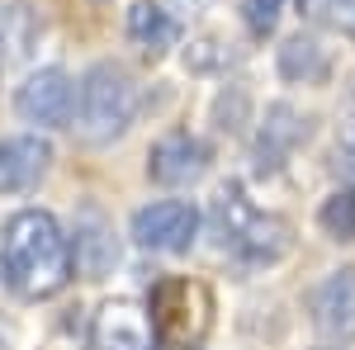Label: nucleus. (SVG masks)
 <instances>
[{
  "instance_id": "a211bd4d",
  "label": "nucleus",
  "mask_w": 355,
  "mask_h": 350,
  "mask_svg": "<svg viewBox=\"0 0 355 350\" xmlns=\"http://www.w3.org/2000/svg\"><path fill=\"white\" fill-rule=\"evenodd\" d=\"M232 62H237V48L227 38H218V33H199L185 48V67L190 71H227Z\"/></svg>"
},
{
  "instance_id": "20e7f679",
  "label": "nucleus",
  "mask_w": 355,
  "mask_h": 350,
  "mask_svg": "<svg viewBox=\"0 0 355 350\" xmlns=\"http://www.w3.org/2000/svg\"><path fill=\"white\" fill-rule=\"evenodd\" d=\"M199 237V209L185 199H157L133 213V242L157 256H185Z\"/></svg>"
},
{
  "instance_id": "4468645a",
  "label": "nucleus",
  "mask_w": 355,
  "mask_h": 350,
  "mask_svg": "<svg viewBox=\"0 0 355 350\" xmlns=\"http://www.w3.org/2000/svg\"><path fill=\"white\" fill-rule=\"evenodd\" d=\"M128 38H133V48L142 57H166L175 43H180V24L166 15L162 5H152V0H137L133 10H128Z\"/></svg>"
},
{
  "instance_id": "4be33fe9",
  "label": "nucleus",
  "mask_w": 355,
  "mask_h": 350,
  "mask_svg": "<svg viewBox=\"0 0 355 350\" xmlns=\"http://www.w3.org/2000/svg\"><path fill=\"white\" fill-rule=\"evenodd\" d=\"M331 166H336V175H346V180L355 185V137H341V147H336Z\"/></svg>"
},
{
  "instance_id": "5701e85b",
  "label": "nucleus",
  "mask_w": 355,
  "mask_h": 350,
  "mask_svg": "<svg viewBox=\"0 0 355 350\" xmlns=\"http://www.w3.org/2000/svg\"><path fill=\"white\" fill-rule=\"evenodd\" d=\"M341 123H346V137H355V85L346 95V105H341Z\"/></svg>"
},
{
  "instance_id": "423d86ee",
  "label": "nucleus",
  "mask_w": 355,
  "mask_h": 350,
  "mask_svg": "<svg viewBox=\"0 0 355 350\" xmlns=\"http://www.w3.org/2000/svg\"><path fill=\"white\" fill-rule=\"evenodd\" d=\"M209 170V147L199 142L194 133L185 128H171L152 142V152H147V175L166 189H185L194 185L199 175Z\"/></svg>"
},
{
  "instance_id": "ddd939ff",
  "label": "nucleus",
  "mask_w": 355,
  "mask_h": 350,
  "mask_svg": "<svg viewBox=\"0 0 355 350\" xmlns=\"http://www.w3.org/2000/svg\"><path fill=\"white\" fill-rule=\"evenodd\" d=\"M256 213H261V209L246 199V189L237 185V180H227V185L214 194V204H209V237H214V246H218V251H232L237 237L246 232V222Z\"/></svg>"
},
{
  "instance_id": "393cba45",
  "label": "nucleus",
  "mask_w": 355,
  "mask_h": 350,
  "mask_svg": "<svg viewBox=\"0 0 355 350\" xmlns=\"http://www.w3.org/2000/svg\"><path fill=\"white\" fill-rule=\"evenodd\" d=\"M0 336H5V326H0Z\"/></svg>"
},
{
  "instance_id": "2eb2a0df",
  "label": "nucleus",
  "mask_w": 355,
  "mask_h": 350,
  "mask_svg": "<svg viewBox=\"0 0 355 350\" xmlns=\"http://www.w3.org/2000/svg\"><path fill=\"white\" fill-rule=\"evenodd\" d=\"M279 76L289 85H322L331 76V57L313 33H294L279 48Z\"/></svg>"
},
{
  "instance_id": "6e6552de",
  "label": "nucleus",
  "mask_w": 355,
  "mask_h": 350,
  "mask_svg": "<svg viewBox=\"0 0 355 350\" xmlns=\"http://www.w3.org/2000/svg\"><path fill=\"white\" fill-rule=\"evenodd\" d=\"M308 317L327 341H355V265L331 270L308 298Z\"/></svg>"
},
{
  "instance_id": "9d476101",
  "label": "nucleus",
  "mask_w": 355,
  "mask_h": 350,
  "mask_svg": "<svg viewBox=\"0 0 355 350\" xmlns=\"http://www.w3.org/2000/svg\"><path fill=\"white\" fill-rule=\"evenodd\" d=\"M53 166V147L38 133L0 137V194H24L33 189Z\"/></svg>"
},
{
  "instance_id": "6ab92c4d",
  "label": "nucleus",
  "mask_w": 355,
  "mask_h": 350,
  "mask_svg": "<svg viewBox=\"0 0 355 350\" xmlns=\"http://www.w3.org/2000/svg\"><path fill=\"white\" fill-rule=\"evenodd\" d=\"M33 38H38V24H33V15H28V5H10V10L0 15V43H5V62H10V57H24Z\"/></svg>"
},
{
  "instance_id": "412c9836",
  "label": "nucleus",
  "mask_w": 355,
  "mask_h": 350,
  "mask_svg": "<svg viewBox=\"0 0 355 350\" xmlns=\"http://www.w3.org/2000/svg\"><path fill=\"white\" fill-rule=\"evenodd\" d=\"M214 119H218V128L223 133H237L246 123V90L242 85H227L218 95V105H214Z\"/></svg>"
},
{
  "instance_id": "0eeeda50",
  "label": "nucleus",
  "mask_w": 355,
  "mask_h": 350,
  "mask_svg": "<svg viewBox=\"0 0 355 350\" xmlns=\"http://www.w3.org/2000/svg\"><path fill=\"white\" fill-rule=\"evenodd\" d=\"M85 350H157L152 326H147V308L133 298H110L90 322Z\"/></svg>"
},
{
  "instance_id": "aec40b11",
  "label": "nucleus",
  "mask_w": 355,
  "mask_h": 350,
  "mask_svg": "<svg viewBox=\"0 0 355 350\" xmlns=\"http://www.w3.org/2000/svg\"><path fill=\"white\" fill-rule=\"evenodd\" d=\"M279 15H284V0H242V19L251 38H270Z\"/></svg>"
},
{
  "instance_id": "9b49d317",
  "label": "nucleus",
  "mask_w": 355,
  "mask_h": 350,
  "mask_svg": "<svg viewBox=\"0 0 355 350\" xmlns=\"http://www.w3.org/2000/svg\"><path fill=\"white\" fill-rule=\"evenodd\" d=\"M289 246H294V227H289L284 218L279 213H256L227 256H237L242 265H275V261L289 256Z\"/></svg>"
},
{
  "instance_id": "b1692460",
  "label": "nucleus",
  "mask_w": 355,
  "mask_h": 350,
  "mask_svg": "<svg viewBox=\"0 0 355 350\" xmlns=\"http://www.w3.org/2000/svg\"><path fill=\"white\" fill-rule=\"evenodd\" d=\"M204 5H209V0H185V10H190V15H199Z\"/></svg>"
},
{
  "instance_id": "1a4fd4ad",
  "label": "nucleus",
  "mask_w": 355,
  "mask_h": 350,
  "mask_svg": "<svg viewBox=\"0 0 355 350\" xmlns=\"http://www.w3.org/2000/svg\"><path fill=\"white\" fill-rule=\"evenodd\" d=\"M303 142H308V119L294 105L275 100L261 114V128H256V142H251V161H256V170H279Z\"/></svg>"
},
{
  "instance_id": "39448f33",
  "label": "nucleus",
  "mask_w": 355,
  "mask_h": 350,
  "mask_svg": "<svg viewBox=\"0 0 355 350\" xmlns=\"http://www.w3.org/2000/svg\"><path fill=\"white\" fill-rule=\"evenodd\" d=\"M71 109H76V85L62 67H43L15 90V114L33 128H67Z\"/></svg>"
},
{
  "instance_id": "f8f14e48",
  "label": "nucleus",
  "mask_w": 355,
  "mask_h": 350,
  "mask_svg": "<svg viewBox=\"0 0 355 350\" xmlns=\"http://www.w3.org/2000/svg\"><path fill=\"white\" fill-rule=\"evenodd\" d=\"M71 261H76L90 279H105V270L119 261V246H114L110 222L100 218V209H81V218H76V242H71Z\"/></svg>"
},
{
  "instance_id": "f257e3e1",
  "label": "nucleus",
  "mask_w": 355,
  "mask_h": 350,
  "mask_svg": "<svg viewBox=\"0 0 355 350\" xmlns=\"http://www.w3.org/2000/svg\"><path fill=\"white\" fill-rule=\"evenodd\" d=\"M0 270H5V284L19 298L38 303V298H53L71 284V237L62 232V222L43 209H19L5 222V237H0Z\"/></svg>"
},
{
  "instance_id": "f03ea898",
  "label": "nucleus",
  "mask_w": 355,
  "mask_h": 350,
  "mask_svg": "<svg viewBox=\"0 0 355 350\" xmlns=\"http://www.w3.org/2000/svg\"><path fill=\"white\" fill-rule=\"evenodd\" d=\"M142 90L133 71L119 62H95L76 85V109H71V128L85 147H110L137 123Z\"/></svg>"
},
{
  "instance_id": "dca6fc26",
  "label": "nucleus",
  "mask_w": 355,
  "mask_h": 350,
  "mask_svg": "<svg viewBox=\"0 0 355 350\" xmlns=\"http://www.w3.org/2000/svg\"><path fill=\"white\" fill-rule=\"evenodd\" d=\"M318 227L327 232L331 242H355V185H341L336 194L322 199V209H318Z\"/></svg>"
},
{
  "instance_id": "7ed1b4c3",
  "label": "nucleus",
  "mask_w": 355,
  "mask_h": 350,
  "mask_svg": "<svg viewBox=\"0 0 355 350\" xmlns=\"http://www.w3.org/2000/svg\"><path fill=\"white\" fill-rule=\"evenodd\" d=\"M147 326L157 350H199L214 326V294L190 274H162L147 294Z\"/></svg>"
},
{
  "instance_id": "f3484780",
  "label": "nucleus",
  "mask_w": 355,
  "mask_h": 350,
  "mask_svg": "<svg viewBox=\"0 0 355 350\" xmlns=\"http://www.w3.org/2000/svg\"><path fill=\"white\" fill-rule=\"evenodd\" d=\"M294 5H299V15L308 24L341 33V38H355V0H294Z\"/></svg>"
}]
</instances>
